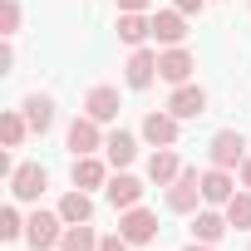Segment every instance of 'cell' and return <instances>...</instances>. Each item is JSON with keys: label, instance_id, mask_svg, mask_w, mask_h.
Listing matches in <instances>:
<instances>
[{"label": "cell", "instance_id": "1", "mask_svg": "<svg viewBox=\"0 0 251 251\" xmlns=\"http://www.w3.org/2000/svg\"><path fill=\"white\" fill-rule=\"evenodd\" d=\"M197 207H202V173H197V168H182V173L168 182V212L192 217Z\"/></svg>", "mask_w": 251, "mask_h": 251}, {"label": "cell", "instance_id": "2", "mask_svg": "<svg viewBox=\"0 0 251 251\" xmlns=\"http://www.w3.org/2000/svg\"><path fill=\"white\" fill-rule=\"evenodd\" d=\"M64 226H69V222H64L59 212H40V207H35V212L25 217V241H30V251H50V246H59Z\"/></svg>", "mask_w": 251, "mask_h": 251}, {"label": "cell", "instance_id": "3", "mask_svg": "<svg viewBox=\"0 0 251 251\" xmlns=\"http://www.w3.org/2000/svg\"><path fill=\"white\" fill-rule=\"evenodd\" d=\"M207 158H212V168H241V163H246V138H241V128H217L212 143H207Z\"/></svg>", "mask_w": 251, "mask_h": 251}, {"label": "cell", "instance_id": "4", "mask_svg": "<svg viewBox=\"0 0 251 251\" xmlns=\"http://www.w3.org/2000/svg\"><path fill=\"white\" fill-rule=\"evenodd\" d=\"M64 148H69L74 158L99 153V148H103V123H99V118H89V113H79L69 128H64Z\"/></svg>", "mask_w": 251, "mask_h": 251}, {"label": "cell", "instance_id": "5", "mask_svg": "<svg viewBox=\"0 0 251 251\" xmlns=\"http://www.w3.org/2000/svg\"><path fill=\"white\" fill-rule=\"evenodd\" d=\"M45 187H50V173L40 163H15V173H10V197L15 202H40Z\"/></svg>", "mask_w": 251, "mask_h": 251}, {"label": "cell", "instance_id": "6", "mask_svg": "<svg viewBox=\"0 0 251 251\" xmlns=\"http://www.w3.org/2000/svg\"><path fill=\"white\" fill-rule=\"evenodd\" d=\"M192 69H197V59H192V50H182V45H168V50L158 54V79H168L173 89H177V84H187V79H192Z\"/></svg>", "mask_w": 251, "mask_h": 251}, {"label": "cell", "instance_id": "7", "mask_svg": "<svg viewBox=\"0 0 251 251\" xmlns=\"http://www.w3.org/2000/svg\"><path fill=\"white\" fill-rule=\"evenodd\" d=\"M177 113H168V108H153V113H143V138L153 143V148H177Z\"/></svg>", "mask_w": 251, "mask_h": 251}, {"label": "cell", "instance_id": "8", "mask_svg": "<svg viewBox=\"0 0 251 251\" xmlns=\"http://www.w3.org/2000/svg\"><path fill=\"white\" fill-rule=\"evenodd\" d=\"M118 231L128 236L133 246H143V241H153V236H158V217L138 202V207H128V212H118Z\"/></svg>", "mask_w": 251, "mask_h": 251}, {"label": "cell", "instance_id": "9", "mask_svg": "<svg viewBox=\"0 0 251 251\" xmlns=\"http://www.w3.org/2000/svg\"><path fill=\"white\" fill-rule=\"evenodd\" d=\"M153 79H158V50L138 45L128 54V64H123V84H128V89H148Z\"/></svg>", "mask_w": 251, "mask_h": 251}, {"label": "cell", "instance_id": "10", "mask_svg": "<svg viewBox=\"0 0 251 251\" xmlns=\"http://www.w3.org/2000/svg\"><path fill=\"white\" fill-rule=\"evenodd\" d=\"M118 108H123V99H118V89H113V84H94V89L84 94V113H89V118H99V123H113V118H118Z\"/></svg>", "mask_w": 251, "mask_h": 251}, {"label": "cell", "instance_id": "11", "mask_svg": "<svg viewBox=\"0 0 251 251\" xmlns=\"http://www.w3.org/2000/svg\"><path fill=\"white\" fill-rule=\"evenodd\" d=\"M231 197H236L231 168H207V173H202V202H207V207H226Z\"/></svg>", "mask_w": 251, "mask_h": 251}, {"label": "cell", "instance_id": "12", "mask_svg": "<svg viewBox=\"0 0 251 251\" xmlns=\"http://www.w3.org/2000/svg\"><path fill=\"white\" fill-rule=\"evenodd\" d=\"M103 197H108V207H113V212H128V207H138V202H143V182H138L133 173H118V177H108Z\"/></svg>", "mask_w": 251, "mask_h": 251}, {"label": "cell", "instance_id": "13", "mask_svg": "<svg viewBox=\"0 0 251 251\" xmlns=\"http://www.w3.org/2000/svg\"><path fill=\"white\" fill-rule=\"evenodd\" d=\"M153 40H158V45H182V40H187V15H182L177 5L153 10Z\"/></svg>", "mask_w": 251, "mask_h": 251}, {"label": "cell", "instance_id": "14", "mask_svg": "<svg viewBox=\"0 0 251 251\" xmlns=\"http://www.w3.org/2000/svg\"><path fill=\"white\" fill-rule=\"evenodd\" d=\"M168 113H177V118H202V113H207V89H202V84H177L173 99H168Z\"/></svg>", "mask_w": 251, "mask_h": 251}, {"label": "cell", "instance_id": "15", "mask_svg": "<svg viewBox=\"0 0 251 251\" xmlns=\"http://www.w3.org/2000/svg\"><path fill=\"white\" fill-rule=\"evenodd\" d=\"M74 187H84V192H94V187H108V158H99V153H84V158H74Z\"/></svg>", "mask_w": 251, "mask_h": 251}, {"label": "cell", "instance_id": "16", "mask_svg": "<svg viewBox=\"0 0 251 251\" xmlns=\"http://www.w3.org/2000/svg\"><path fill=\"white\" fill-rule=\"evenodd\" d=\"M20 113H25V123H30V133H40V138L54 128V99H50V94H25Z\"/></svg>", "mask_w": 251, "mask_h": 251}, {"label": "cell", "instance_id": "17", "mask_svg": "<svg viewBox=\"0 0 251 251\" xmlns=\"http://www.w3.org/2000/svg\"><path fill=\"white\" fill-rule=\"evenodd\" d=\"M103 158H108V168H118V173H123V168L138 158V138H133L128 128H113V133L103 138Z\"/></svg>", "mask_w": 251, "mask_h": 251}, {"label": "cell", "instance_id": "18", "mask_svg": "<svg viewBox=\"0 0 251 251\" xmlns=\"http://www.w3.org/2000/svg\"><path fill=\"white\" fill-rule=\"evenodd\" d=\"M226 212H217V207H202L197 217H192V241H207V246H217L222 236H226Z\"/></svg>", "mask_w": 251, "mask_h": 251}, {"label": "cell", "instance_id": "19", "mask_svg": "<svg viewBox=\"0 0 251 251\" xmlns=\"http://www.w3.org/2000/svg\"><path fill=\"white\" fill-rule=\"evenodd\" d=\"M54 212H59L69 226H79V222H89V217H94V197H89L84 187H69V192L59 197V207H54Z\"/></svg>", "mask_w": 251, "mask_h": 251}, {"label": "cell", "instance_id": "20", "mask_svg": "<svg viewBox=\"0 0 251 251\" xmlns=\"http://www.w3.org/2000/svg\"><path fill=\"white\" fill-rule=\"evenodd\" d=\"M177 173H182V158H177L173 148H153V158H148V182L168 187V182H173Z\"/></svg>", "mask_w": 251, "mask_h": 251}, {"label": "cell", "instance_id": "21", "mask_svg": "<svg viewBox=\"0 0 251 251\" xmlns=\"http://www.w3.org/2000/svg\"><path fill=\"white\" fill-rule=\"evenodd\" d=\"M148 35H153V15H143V10L118 15V40H123V45H133V50H138Z\"/></svg>", "mask_w": 251, "mask_h": 251}, {"label": "cell", "instance_id": "22", "mask_svg": "<svg viewBox=\"0 0 251 251\" xmlns=\"http://www.w3.org/2000/svg\"><path fill=\"white\" fill-rule=\"evenodd\" d=\"M59 251H99V231H94L89 222H79V226H64V236H59Z\"/></svg>", "mask_w": 251, "mask_h": 251}, {"label": "cell", "instance_id": "23", "mask_svg": "<svg viewBox=\"0 0 251 251\" xmlns=\"http://www.w3.org/2000/svg\"><path fill=\"white\" fill-rule=\"evenodd\" d=\"M25 133H30V123H25V113H20V108L0 113V138H5V148H20V143H25Z\"/></svg>", "mask_w": 251, "mask_h": 251}, {"label": "cell", "instance_id": "24", "mask_svg": "<svg viewBox=\"0 0 251 251\" xmlns=\"http://www.w3.org/2000/svg\"><path fill=\"white\" fill-rule=\"evenodd\" d=\"M222 212H226V222H231L236 231H246V226H251V187H241V192H236Z\"/></svg>", "mask_w": 251, "mask_h": 251}, {"label": "cell", "instance_id": "25", "mask_svg": "<svg viewBox=\"0 0 251 251\" xmlns=\"http://www.w3.org/2000/svg\"><path fill=\"white\" fill-rule=\"evenodd\" d=\"M0 236H5V241H20V236H25V217H20V207H5V212H0Z\"/></svg>", "mask_w": 251, "mask_h": 251}, {"label": "cell", "instance_id": "26", "mask_svg": "<svg viewBox=\"0 0 251 251\" xmlns=\"http://www.w3.org/2000/svg\"><path fill=\"white\" fill-rule=\"evenodd\" d=\"M20 30V0H0V35H15Z\"/></svg>", "mask_w": 251, "mask_h": 251}, {"label": "cell", "instance_id": "27", "mask_svg": "<svg viewBox=\"0 0 251 251\" xmlns=\"http://www.w3.org/2000/svg\"><path fill=\"white\" fill-rule=\"evenodd\" d=\"M99 251H133V241L123 231H108V236H99Z\"/></svg>", "mask_w": 251, "mask_h": 251}, {"label": "cell", "instance_id": "28", "mask_svg": "<svg viewBox=\"0 0 251 251\" xmlns=\"http://www.w3.org/2000/svg\"><path fill=\"white\" fill-rule=\"evenodd\" d=\"M173 5H177V10L192 20V15H202V10H207V0H173Z\"/></svg>", "mask_w": 251, "mask_h": 251}, {"label": "cell", "instance_id": "29", "mask_svg": "<svg viewBox=\"0 0 251 251\" xmlns=\"http://www.w3.org/2000/svg\"><path fill=\"white\" fill-rule=\"evenodd\" d=\"M153 0H118V15H128V10H148Z\"/></svg>", "mask_w": 251, "mask_h": 251}, {"label": "cell", "instance_id": "30", "mask_svg": "<svg viewBox=\"0 0 251 251\" xmlns=\"http://www.w3.org/2000/svg\"><path fill=\"white\" fill-rule=\"evenodd\" d=\"M241 187H251V158L241 163Z\"/></svg>", "mask_w": 251, "mask_h": 251}, {"label": "cell", "instance_id": "31", "mask_svg": "<svg viewBox=\"0 0 251 251\" xmlns=\"http://www.w3.org/2000/svg\"><path fill=\"white\" fill-rule=\"evenodd\" d=\"M182 251H212V246H207V241H187Z\"/></svg>", "mask_w": 251, "mask_h": 251}, {"label": "cell", "instance_id": "32", "mask_svg": "<svg viewBox=\"0 0 251 251\" xmlns=\"http://www.w3.org/2000/svg\"><path fill=\"white\" fill-rule=\"evenodd\" d=\"M246 251H251V246H246Z\"/></svg>", "mask_w": 251, "mask_h": 251}]
</instances>
